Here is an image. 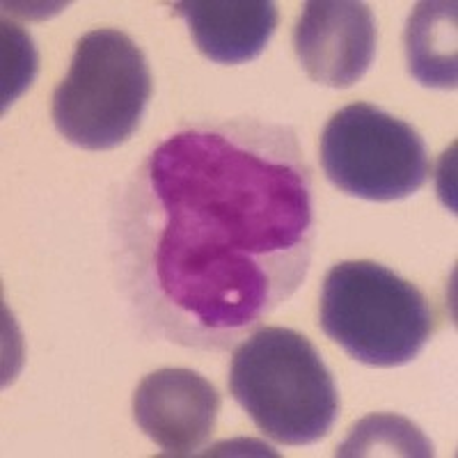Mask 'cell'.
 Here are the masks:
<instances>
[{
  "instance_id": "obj_1",
  "label": "cell",
  "mask_w": 458,
  "mask_h": 458,
  "mask_svg": "<svg viewBox=\"0 0 458 458\" xmlns=\"http://www.w3.org/2000/svg\"><path fill=\"white\" fill-rule=\"evenodd\" d=\"M314 182L296 131L198 122L145 157L113 208L120 289L147 335L227 351L302 284Z\"/></svg>"
},
{
  "instance_id": "obj_2",
  "label": "cell",
  "mask_w": 458,
  "mask_h": 458,
  "mask_svg": "<svg viewBox=\"0 0 458 458\" xmlns=\"http://www.w3.org/2000/svg\"><path fill=\"white\" fill-rule=\"evenodd\" d=\"M229 392L264 436L292 447L328 436L339 412L333 374L314 344L277 326L259 328L236 346Z\"/></svg>"
},
{
  "instance_id": "obj_3",
  "label": "cell",
  "mask_w": 458,
  "mask_h": 458,
  "mask_svg": "<svg viewBox=\"0 0 458 458\" xmlns=\"http://www.w3.org/2000/svg\"><path fill=\"white\" fill-rule=\"evenodd\" d=\"M323 333L369 367H401L415 360L433 330L424 293L376 261L333 266L321 289Z\"/></svg>"
},
{
  "instance_id": "obj_4",
  "label": "cell",
  "mask_w": 458,
  "mask_h": 458,
  "mask_svg": "<svg viewBox=\"0 0 458 458\" xmlns=\"http://www.w3.org/2000/svg\"><path fill=\"white\" fill-rule=\"evenodd\" d=\"M151 99V72L133 39L114 28L83 35L72 67L53 92V122L83 149L120 147L140 126Z\"/></svg>"
},
{
  "instance_id": "obj_5",
  "label": "cell",
  "mask_w": 458,
  "mask_h": 458,
  "mask_svg": "<svg viewBox=\"0 0 458 458\" xmlns=\"http://www.w3.org/2000/svg\"><path fill=\"white\" fill-rule=\"evenodd\" d=\"M321 165L342 193L369 202L411 198L428 177L422 136L371 104L337 110L323 129Z\"/></svg>"
},
{
  "instance_id": "obj_6",
  "label": "cell",
  "mask_w": 458,
  "mask_h": 458,
  "mask_svg": "<svg viewBox=\"0 0 458 458\" xmlns=\"http://www.w3.org/2000/svg\"><path fill=\"white\" fill-rule=\"evenodd\" d=\"M293 47L314 83L351 88L374 63V12L355 0H310L296 23Z\"/></svg>"
},
{
  "instance_id": "obj_7",
  "label": "cell",
  "mask_w": 458,
  "mask_h": 458,
  "mask_svg": "<svg viewBox=\"0 0 458 458\" xmlns=\"http://www.w3.org/2000/svg\"><path fill=\"white\" fill-rule=\"evenodd\" d=\"M220 396L191 369H158L133 394L136 424L165 456H193L216 428Z\"/></svg>"
},
{
  "instance_id": "obj_8",
  "label": "cell",
  "mask_w": 458,
  "mask_h": 458,
  "mask_svg": "<svg viewBox=\"0 0 458 458\" xmlns=\"http://www.w3.org/2000/svg\"><path fill=\"white\" fill-rule=\"evenodd\" d=\"M172 10L186 19L202 55L218 64L255 60L277 28V7L271 0H186Z\"/></svg>"
},
{
  "instance_id": "obj_9",
  "label": "cell",
  "mask_w": 458,
  "mask_h": 458,
  "mask_svg": "<svg viewBox=\"0 0 458 458\" xmlns=\"http://www.w3.org/2000/svg\"><path fill=\"white\" fill-rule=\"evenodd\" d=\"M456 3H417L408 19V72L427 88H456Z\"/></svg>"
},
{
  "instance_id": "obj_10",
  "label": "cell",
  "mask_w": 458,
  "mask_h": 458,
  "mask_svg": "<svg viewBox=\"0 0 458 458\" xmlns=\"http://www.w3.org/2000/svg\"><path fill=\"white\" fill-rule=\"evenodd\" d=\"M433 445L411 420L369 415L351 428L335 456H433Z\"/></svg>"
},
{
  "instance_id": "obj_11",
  "label": "cell",
  "mask_w": 458,
  "mask_h": 458,
  "mask_svg": "<svg viewBox=\"0 0 458 458\" xmlns=\"http://www.w3.org/2000/svg\"><path fill=\"white\" fill-rule=\"evenodd\" d=\"M37 69L35 48L30 37L16 26H3V106L12 101L30 85Z\"/></svg>"
}]
</instances>
